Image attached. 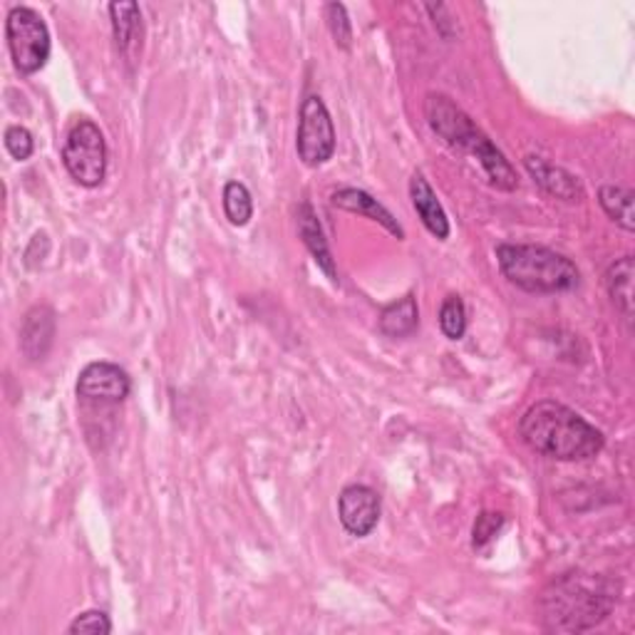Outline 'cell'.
I'll use <instances>...</instances> for the list:
<instances>
[{"instance_id":"cell-1","label":"cell","mask_w":635,"mask_h":635,"mask_svg":"<svg viewBox=\"0 0 635 635\" xmlns=\"http://www.w3.org/2000/svg\"><path fill=\"white\" fill-rule=\"evenodd\" d=\"M519 434L538 454L562 462L596 457L605 442L601 430H596L571 407L554 400L529 407L519 422Z\"/></svg>"},{"instance_id":"cell-2","label":"cell","mask_w":635,"mask_h":635,"mask_svg":"<svg viewBox=\"0 0 635 635\" xmlns=\"http://www.w3.org/2000/svg\"><path fill=\"white\" fill-rule=\"evenodd\" d=\"M615 593L601 576L571 571L558 576L542 596L544 628L552 633H583L609 619Z\"/></svg>"},{"instance_id":"cell-3","label":"cell","mask_w":635,"mask_h":635,"mask_svg":"<svg viewBox=\"0 0 635 635\" xmlns=\"http://www.w3.org/2000/svg\"><path fill=\"white\" fill-rule=\"evenodd\" d=\"M424 117H428L434 135L442 137L450 147L467 151L477 159L487 172L489 182L501 192H514L519 186L514 167L507 162L504 155L495 147V141L474 125L467 112L460 104H454L447 94L430 92L428 100H424Z\"/></svg>"},{"instance_id":"cell-4","label":"cell","mask_w":635,"mask_h":635,"mask_svg":"<svg viewBox=\"0 0 635 635\" xmlns=\"http://www.w3.org/2000/svg\"><path fill=\"white\" fill-rule=\"evenodd\" d=\"M499 269L509 283L529 293H562L578 286L576 263L546 246L501 243L497 246Z\"/></svg>"},{"instance_id":"cell-5","label":"cell","mask_w":635,"mask_h":635,"mask_svg":"<svg viewBox=\"0 0 635 635\" xmlns=\"http://www.w3.org/2000/svg\"><path fill=\"white\" fill-rule=\"evenodd\" d=\"M63 165L80 186L94 189L107 174V145L100 127L90 120H80L68 132L63 147Z\"/></svg>"},{"instance_id":"cell-6","label":"cell","mask_w":635,"mask_h":635,"mask_svg":"<svg viewBox=\"0 0 635 635\" xmlns=\"http://www.w3.org/2000/svg\"><path fill=\"white\" fill-rule=\"evenodd\" d=\"M5 37L15 68L23 75L45 68L50 58V31L33 8H13L5 21Z\"/></svg>"},{"instance_id":"cell-7","label":"cell","mask_w":635,"mask_h":635,"mask_svg":"<svg viewBox=\"0 0 635 635\" xmlns=\"http://www.w3.org/2000/svg\"><path fill=\"white\" fill-rule=\"evenodd\" d=\"M298 157L306 167L326 165L336 151V127L330 120V112L326 102L318 94L303 100L301 120H298V135H296Z\"/></svg>"},{"instance_id":"cell-8","label":"cell","mask_w":635,"mask_h":635,"mask_svg":"<svg viewBox=\"0 0 635 635\" xmlns=\"http://www.w3.org/2000/svg\"><path fill=\"white\" fill-rule=\"evenodd\" d=\"M383 501L375 489L365 485H350L338 497V514L340 524L345 526L348 534L363 538L373 534V529L381 521Z\"/></svg>"},{"instance_id":"cell-9","label":"cell","mask_w":635,"mask_h":635,"mask_svg":"<svg viewBox=\"0 0 635 635\" xmlns=\"http://www.w3.org/2000/svg\"><path fill=\"white\" fill-rule=\"evenodd\" d=\"M129 390V375L112 363H90L78 377V395L90 402H122Z\"/></svg>"},{"instance_id":"cell-10","label":"cell","mask_w":635,"mask_h":635,"mask_svg":"<svg viewBox=\"0 0 635 635\" xmlns=\"http://www.w3.org/2000/svg\"><path fill=\"white\" fill-rule=\"evenodd\" d=\"M55 313L50 306H35L27 310L21 328V350L27 360H43L53 348Z\"/></svg>"},{"instance_id":"cell-11","label":"cell","mask_w":635,"mask_h":635,"mask_svg":"<svg viewBox=\"0 0 635 635\" xmlns=\"http://www.w3.org/2000/svg\"><path fill=\"white\" fill-rule=\"evenodd\" d=\"M410 196H412V206L417 216H420L424 229H428L432 236H438L440 241H444L450 236V219L444 214L442 204L438 202V194L432 192V186L424 174L415 172L410 179Z\"/></svg>"},{"instance_id":"cell-12","label":"cell","mask_w":635,"mask_h":635,"mask_svg":"<svg viewBox=\"0 0 635 635\" xmlns=\"http://www.w3.org/2000/svg\"><path fill=\"white\" fill-rule=\"evenodd\" d=\"M330 204L343 208V212H350V214L367 216L370 222H377L381 226H385V229L390 231L393 236H397V239H405L402 226L397 224L395 216L367 192H360V189H338V192L330 196Z\"/></svg>"},{"instance_id":"cell-13","label":"cell","mask_w":635,"mask_h":635,"mask_svg":"<svg viewBox=\"0 0 635 635\" xmlns=\"http://www.w3.org/2000/svg\"><path fill=\"white\" fill-rule=\"evenodd\" d=\"M524 165L529 169V174L534 177V182L542 186L546 194L564 199V202H581L583 199L581 182H578L571 172H566V169L548 165L546 159L538 157H526Z\"/></svg>"},{"instance_id":"cell-14","label":"cell","mask_w":635,"mask_h":635,"mask_svg":"<svg viewBox=\"0 0 635 635\" xmlns=\"http://www.w3.org/2000/svg\"><path fill=\"white\" fill-rule=\"evenodd\" d=\"M112 31H115V43L122 58L127 63L137 60L141 50V11L137 3H112L110 5Z\"/></svg>"},{"instance_id":"cell-15","label":"cell","mask_w":635,"mask_h":635,"mask_svg":"<svg viewBox=\"0 0 635 635\" xmlns=\"http://www.w3.org/2000/svg\"><path fill=\"white\" fill-rule=\"evenodd\" d=\"M296 226H298V234H301L303 243H306V249L313 253V259H316L318 267L328 273L330 281H338L333 256H330L324 229H320L318 216H316V212H313V206L308 202H303L296 208Z\"/></svg>"},{"instance_id":"cell-16","label":"cell","mask_w":635,"mask_h":635,"mask_svg":"<svg viewBox=\"0 0 635 635\" xmlns=\"http://www.w3.org/2000/svg\"><path fill=\"white\" fill-rule=\"evenodd\" d=\"M633 273H635L633 256H623V259L611 263V269L605 271V288H609V296L628 324L633 320Z\"/></svg>"},{"instance_id":"cell-17","label":"cell","mask_w":635,"mask_h":635,"mask_svg":"<svg viewBox=\"0 0 635 635\" xmlns=\"http://www.w3.org/2000/svg\"><path fill=\"white\" fill-rule=\"evenodd\" d=\"M420 326V310L412 293L385 306L381 313V330L387 338H407Z\"/></svg>"},{"instance_id":"cell-18","label":"cell","mask_w":635,"mask_h":635,"mask_svg":"<svg viewBox=\"0 0 635 635\" xmlns=\"http://www.w3.org/2000/svg\"><path fill=\"white\" fill-rule=\"evenodd\" d=\"M599 204L611 219L625 231H635V216H633V192L631 189L605 184L599 192Z\"/></svg>"},{"instance_id":"cell-19","label":"cell","mask_w":635,"mask_h":635,"mask_svg":"<svg viewBox=\"0 0 635 635\" xmlns=\"http://www.w3.org/2000/svg\"><path fill=\"white\" fill-rule=\"evenodd\" d=\"M224 212L234 226H246L253 216V202L249 189L241 182H229L224 186Z\"/></svg>"},{"instance_id":"cell-20","label":"cell","mask_w":635,"mask_h":635,"mask_svg":"<svg viewBox=\"0 0 635 635\" xmlns=\"http://www.w3.org/2000/svg\"><path fill=\"white\" fill-rule=\"evenodd\" d=\"M440 328L450 340H460L467 330V308L460 296H447L440 308Z\"/></svg>"},{"instance_id":"cell-21","label":"cell","mask_w":635,"mask_h":635,"mask_svg":"<svg viewBox=\"0 0 635 635\" xmlns=\"http://www.w3.org/2000/svg\"><path fill=\"white\" fill-rule=\"evenodd\" d=\"M326 15H328V27H330V33H333L336 45L343 47V50H350V43H353V27H350L345 5L330 3L326 8Z\"/></svg>"},{"instance_id":"cell-22","label":"cell","mask_w":635,"mask_h":635,"mask_svg":"<svg viewBox=\"0 0 635 635\" xmlns=\"http://www.w3.org/2000/svg\"><path fill=\"white\" fill-rule=\"evenodd\" d=\"M70 633L72 635H82V633H88V635H107V633H112V623L107 619V613L84 611L70 623Z\"/></svg>"},{"instance_id":"cell-23","label":"cell","mask_w":635,"mask_h":635,"mask_svg":"<svg viewBox=\"0 0 635 635\" xmlns=\"http://www.w3.org/2000/svg\"><path fill=\"white\" fill-rule=\"evenodd\" d=\"M5 149L11 151V157L18 159V162H25V159H31L33 149H35L33 135L21 125L8 127L5 129Z\"/></svg>"},{"instance_id":"cell-24","label":"cell","mask_w":635,"mask_h":635,"mask_svg":"<svg viewBox=\"0 0 635 635\" xmlns=\"http://www.w3.org/2000/svg\"><path fill=\"white\" fill-rule=\"evenodd\" d=\"M504 526V517L501 514H491V511H485V514L477 517V521H474V532H472V544L481 548V546H487L491 538H495L499 534V529Z\"/></svg>"}]
</instances>
